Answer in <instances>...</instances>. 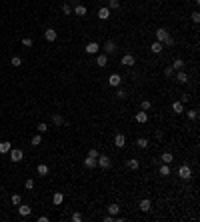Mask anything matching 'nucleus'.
Listing matches in <instances>:
<instances>
[{
    "label": "nucleus",
    "mask_w": 200,
    "mask_h": 222,
    "mask_svg": "<svg viewBox=\"0 0 200 222\" xmlns=\"http://www.w3.org/2000/svg\"><path fill=\"white\" fill-rule=\"evenodd\" d=\"M156 40L162 42L164 46H172V44H174V38L168 34L166 28H158V30H156Z\"/></svg>",
    "instance_id": "obj_1"
},
{
    "label": "nucleus",
    "mask_w": 200,
    "mask_h": 222,
    "mask_svg": "<svg viewBox=\"0 0 200 222\" xmlns=\"http://www.w3.org/2000/svg\"><path fill=\"white\" fill-rule=\"evenodd\" d=\"M178 176L182 178V180H188V178H192V170H190L188 164H182L180 168H178Z\"/></svg>",
    "instance_id": "obj_2"
},
{
    "label": "nucleus",
    "mask_w": 200,
    "mask_h": 222,
    "mask_svg": "<svg viewBox=\"0 0 200 222\" xmlns=\"http://www.w3.org/2000/svg\"><path fill=\"white\" fill-rule=\"evenodd\" d=\"M10 158H12V162H20V160L24 158V152L18 150V148H14V150L10 148Z\"/></svg>",
    "instance_id": "obj_3"
},
{
    "label": "nucleus",
    "mask_w": 200,
    "mask_h": 222,
    "mask_svg": "<svg viewBox=\"0 0 200 222\" xmlns=\"http://www.w3.org/2000/svg\"><path fill=\"white\" fill-rule=\"evenodd\" d=\"M96 166H100V168H110V158L108 156H100L96 158Z\"/></svg>",
    "instance_id": "obj_4"
},
{
    "label": "nucleus",
    "mask_w": 200,
    "mask_h": 222,
    "mask_svg": "<svg viewBox=\"0 0 200 222\" xmlns=\"http://www.w3.org/2000/svg\"><path fill=\"white\" fill-rule=\"evenodd\" d=\"M84 50H86L88 54H98L100 46H98V42H88V44H86V48H84Z\"/></svg>",
    "instance_id": "obj_5"
},
{
    "label": "nucleus",
    "mask_w": 200,
    "mask_h": 222,
    "mask_svg": "<svg viewBox=\"0 0 200 222\" xmlns=\"http://www.w3.org/2000/svg\"><path fill=\"white\" fill-rule=\"evenodd\" d=\"M56 36H58V34H56L54 28H46V30H44V38L48 42H54V40H56Z\"/></svg>",
    "instance_id": "obj_6"
},
{
    "label": "nucleus",
    "mask_w": 200,
    "mask_h": 222,
    "mask_svg": "<svg viewBox=\"0 0 200 222\" xmlns=\"http://www.w3.org/2000/svg\"><path fill=\"white\" fill-rule=\"evenodd\" d=\"M120 62L124 64V66H134V62H136V58L132 56V54H124V56L120 58Z\"/></svg>",
    "instance_id": "obj_7"
},
{
    "label": "nucleus",
    "mask_w": 200,
    "mask_h": 222,
    "mask_svg": "<svg viewBox=\"0 0 200 222\" xmlns=\"http://www.w3.org/2000/svg\"><path fill=\"white\" fill-rule=\"evenodd\" d=\"M136 122H138V124H146L148 122V114H146V110H142V112H136Z\"/></svg>",
    "instance_id": "obj_8"
},
{
    "label": "nucleus",
    "mask_w": 200,
    "mask_h": 222,
    "mask_svg": "<svg viewBox=\"0 0 200 222\" xmlns=\"http://www.w3.org/2000/svg\"><path fill=\"white\" fill-rule=\"evenodd\" d=\"M108 84H110V86H120V84H122V78H120V74H110V78H108Z\"/></svg>",
    "instance_id": "obj_9"
},
{
    "label": "nucleus",
    "mask_w": 200,
    "mask_h": 222,
    "mask_svg": "<svg viewBox=\"0 0 200 222\" xmlns=\"http://www.w3.org/2000/svg\"><path fill=\"white\" fill-rule=\"evenodd\" d=\"M140 210H142V212H150L152 210V202L148 198H142V200H140Z\"/></svg>",
    "instance_id": "obj_10"
},
{
    "label": "nucleus",
    "mask_w": 200,
    "mask_h": 222,
    "mask_svg": "<svg viewBox=\"0 0 200 222\" xmlns=\"http://www.w3.org/2000/svg\"><path fill=\"white\" fill-rule=\"evenodd\" d=\"M62 202H64V194H62V192H54V196H52V204H54V206H60Z\"/></svg>",
    "instance_id": "obj_11"
},
{
    "label": "nucleus",
    "mask_w": 200,
    "mask_h": 222,
    "mask_svg": "<svg viewBox=\"0 0 200 222\" xmlns=\"http://www.w3.org/2000/svg\"><path fill=\"white\" fill-rule=\"evenodd\" d=\"M98 18L100 20H108L110 18V8L108 6H102L100 10H98Z\"/></svg>",
    "instance_id": "obj_12"
},
{
    "label": "nucleus",
    "mask_w": 200,
    "mask_h": 222,
    "mask_svg": "<svg viewBox=\"0 0 200 222\" xmlns=\"http://www.w3.org/2000/svg\"><path fill=\"white\" fill-rule=\"evenodd\" d=\"M124 144H126V136L124 134H116V136H114V146L122 148Z\"/></svg>",
    "instance_id": "obj_13"
},
{
    "label": "nucleus",
    "mask_w": 200,
    "mask_h": 222,
    "mask_svg": "<svg viewBox=\"0 0 200 222\" xmlns=\"http://www.w3.org/2000/svg\"><path fill=\"white\" fill-rule=\"evenodd\" d=\"M150 50L154 54H160L164 50V44H162V42H158V40H154V42H152V46H150Z\"/></svg>",
    "instance_id": "obj_14"
},
{
    "label": "nucleus",
    "mask_w": 200,
    "mask_h": 222,
    "mask_svg": "<svg viewBox=\"0 0 200 222\" xmlns=\"http://www.w3.org/2000/svg\"><path fill=\"white\" fill-rule=\"evenodd\" d=\"M30 212H32L30 206H26V204H18V214L20 216H30Z\"/></svg>",
    "instance_id": "obj_15"
},
{
    "label": "nucleus",
    "mask_w": 200,
    "mask_h": 222,
    "mask_svg": "<svg viewBox=\"0 0 200 222\" xmlns=\"http://www.w3.org/2000/svg\"><path fill=\"white\" fill-rule=\"evenodd\" d=\"M96 64H98L100 68H104L106 64H108V54H98V56H96Z\"/></svg>",
    "instance_id": "obj_16"
},
{
    "label": "nucleus",
    "mask_w": 200,
    "mask_h": 222,
    "mask_svg": "<svg viewBox=\"0 0 200 222\" xmlns=\"http://www.w3.org/2000/svg\"><path fill=\"white\" fill-rule=\"evenodd\" d=\"M176 82H180V84H186V82H188V74H186L184 70H180V72L176 74Z\"/></svg>",
    "instance_id": "obj_17"
},
{
    "label": "nucleus",
    "mask_w": 200,
    "mask_h": 222,
    "mask_svg": "<svg viewBox=\"0 0 200 222\" xmlns=\"http://www.w3.org/2000/svg\"><path fill=\"white\" fill-rule=\"evenodd\" d=\"M118 212H120V206H118L116 202H112V204H108V214L110 216H116Z\"/></svg>",
    "instance_id": "obj_18"
},
{
    "label": "nucleus",
    "mask_w": 200,
    "mask_h": 222,
    "mask_svg": "<svg viewBox=\"0 0 200 222\" xmlns=\"http://www.w3.org/2000/svg\"><path fill=\"white\" fill-rule=\"evenodd\" d=\"M104 50H106V54H112L114 50H116V44H114V40H106Z\"/></svg>",
    "instance_id": "obj_19"
},
{
    "label": "nucleus",
    "mask_w": 200,
    "mask_h": 222,
    "mask_svg": "<svg viewBox=\"0 0 200 222\" xmlns=\"http://www.w3.org/2000/svg\"><path fill=\"white\" fill-rule=\"evenodd\" d=\"M160 160H162V164H172V160H174L172 152H164V154L160 156Z\"/></svg>",
    "instance_id": "obj_20"
},
{
    "label": "nucleus",
    "mask_w": 200,
    "mask_h": 222,
    "mask_svg": "<svg viewBox=\"0 0 200 222\" xmlns=\"http://www.w3.org/2000/svg\"><path fill=\"white\" fill-rule=\"evenodd\" d=\"M10 142H8V140H2V142H0V154H6V152H10Z\"/></svg>",
    "instance_id": "obj_21"
},
{
    "label": "nucleus",
    "mask_w": 200,
    "mask_h": 222,
    "mask_svg": "<svg viewBox=\"0 0 200 222\" xmlns=\"http://www.w3.org/2000/svg\"><path fill=\"white\" fill-rule=\"evenodd\" d=\"M74 14H76V16H86V6L76 4V6H74Z\"/></svg>",
    "instance_id": "obj_22"
},
{
    "label": "nucleus",
    "mask_w": 200,
    "mask_h": 222,
    "mask_svg": "<svg viewBox=\"0 0 200 222\" xmlns=\"http://www.w3.org/2000/svg\"><path fill=\"white\" fill-rule=\"evenodd\" d=\"M172 110H174V114H182V112H184V104H182V102H174Z\"/></svg>",
    "instance_id": "obj_23"
},
{
    "label": "nucleus",
    "mask_w": 200,
    "mask_h": 222,
    "mask_svg": "<svg viewBox=\"0 0 200 222\" xmlns=\"http://www.w3.org/2000/svg\"><path fill=\"white\" fill-rule=\"evenodd\" d=\"M36 172H38V174H40V176H46V174H48V172H50V168H48V166H46V164H38V168H36Z\"/></svg>",
    "instance_id": "obj_24"
},
{
    "label": "nucleus",
    "mask_w": 200,
    "mask_h": 222,
    "mask_svg": "<svg viewBox=\"0 0 200 222\" xmlns=\"http://www.w3.org/2000/svg\"><path fill=\"white\" fill-rule=\"evenodd\" d=\"M172 68L174 70H182V68H184V60H182V58H176V60L172 62Z\"/></svg>",
    "instance_id": "obj_25"
},
{
    "label": "nucleus",
    "mask_w": 200,
    "mask_h": 222,
    "mask_svg": "<svg viewBox=\"0 0 200 222\" xmlns=\"http://www.w3.org/2000/svg\"><path fill=\"white\" fill-rule=\"evenodd\" d=\"M84 166H86V168H94V166H96V158L86 156V158H84Z\"/></svg>",
    "instance_id": "obj_26"
},
{
    "label": "nucleus",
    "mask_w": 200,
    "mask_h": 222,
    "mask_svg": "<svg viewBox=\"0 0 200 222\" xmlns=\"http://www.w3.org/2000/svg\"><path fill=\"white\" fill-rule=\"evenodd\" d=\"M158 172H160V176H170V166L168 164H162L158 168Z\"/></svg>",
    "instance_id": "obj_27"
},
{
    "label": "nucleus",
    "mask_w": 200,
    "mask_h": 222,
    "mask_svg": "<svg viewBox=\"0 0 200 222\" xmlns=\"http://www.w3.org/2000/svg\"><path fill=\"white\" fill-rule=\"evenodd\" d=\"M128 168H130V170H138V168H140V162L136 160V158H130V160H128Z\"/></svg>",
    "instance_id": "obj_28"
},
{
    "label": "nucleus",
    "mask_w": 200,
    "mask_h": 222,
    "mask_svg": "<svg viewBox=\"0 0 200 222\" xmlns=\"http://www.w3.org/2000/svg\"><path fill=\"white\" fill-rule=\"evenodd\" d=\"M52 122H54L56 126H62V124H64V118H62L60 114H54V116H52Z\"/></svg>",
    "instance_id": "obj_29"
},
{
    "label": "nucleus",
    "mask_w": 200,
    "mask_h": 222,
    "mask_svg": "<svg viewBox=\"0 0 200 222\" xmlns=\"http://www.w3.org/2000/svg\"><path fill=\"white\" fill-rule=\"evenodd\" d=\"M10 64H12V66H14V68L22 66V58H20V56H12V60H10Z\"/></svg>",
    "instance_id": "obj_30"
},
{
    "label": "nucleus",
    "mask_w": 200,
    "mask_h": 222,
    "mask_svg": "<svg viewBox=\"0 0 200 222\" xmlns=\"http://www.w3.org/2000/svg\"><path fill=\"white\" fill-rule=\"evenodd\" d=\"M140 108H142V110H150L152 108V102L150 100H142V102H140Z\"/></svg>",
    "instance_id": "obj_31"
},
{
    "label": "nucleus",
    "mask_w": 200,
    "mask_h": 222,
    "mask_svg": "<svg viewBox=\"0 0 200 222\" xmlns=\"http://www.w3.org/2000/svg\"><path fill=\"white\" fill-rule=\"evenodd\" d=\"M30 142H32V146H38V144H40V142H42V136H40V134H36V136H32V140H30Z\"/></svg>",
    "instance_id": "obj_32"
},
{
    "label": "nucleus",
    "mask_w": 200,
    "mask_h": 222,
    "mask_svg": "<svg viewBox=\"0 0 200 222\" xmlns=\"http://www.w3.org/2000/svg\"><path fill=\"white\" fill-rule=\"evenodd\" d=\"M20 202H22V198H20V194H12V204H14V206H18Z\"/></svg>",
    "instance_id": "obj_33"
},
{
    "label": "nucleus",
    "mask_w": 200,
    "mask_h": 222,
    "mask_svg": "<svg viewBox=\"0 0 200 222\" xmlns=\"http://www.w3.org/2000/svg\"><path fill=\"white\" fill-rule=\"evenodd\" d=\"M36 130H38V132H40V134H44V132H46V130H48V126H46V124H44V122H40V124H38V126H36Z\"/></svg>",
    "instance_id": "obj_34"
},
{
    "label": "nucleus",
    "mask_w": 200,
    "mask_h": 222,
    "mask_svg": "<svg viewBox=\"0 0 200 222\" xmlns=\"http://www.w3.org/2000/svg\"><path fill=\"white\" fill-rule=\"evenodd\" d=\"M136 144H138L140 148H148V140L146 138H138V142H136Z\"/></svg>",
    "instance_id": "obj_35"
},
{
    "label": "nucleus",
    "mask_w": 200,
    "mask_h": 222,
    "mask_svg": "<svg viewBox=\"0 0 200 222\" xmlns=\"http://www.w3.org/2000/svg\"><path fill=\"white\" fill-rule=\"evenodd\" d=\"M188 118L190 120H196L198 118V110H188Z\"/></svg>",
    "instance_id": "obj_36"
},
{
    "label": "nucleus",
    "mask_w": 200,
    "mask_h": 222,
    "mask_svg": "<svg viewBox=\"0 0 200 222\" xmlns=\"http://www.w3.org/2000/svg\"><path fill=\"white\" fill-rule=\"evenodd\" d=\"M88 156H90V158H98V150H96V148H90V150H88Z\"/></svg>",
    "instance_id": "obj_37"
},
{
    "label": "nucleus",
    "mask_w": 200,
    "mask_h": 222,
    "mask_svg": "<svg viewBox=\"0 0 200 222\" xmlns=\"http://www.w3.org/2000/svg\"><path fill=\"white\" fill-rule=\"evenodd\" d=\"M22 46L30 48V46H32V38H22Z\"/></svg>",
    "instance_id": "obj_38"
},
{
    "label": "nucleus",
    "mask_w": 200,
    "mask_h": 222,
    "mask_svg": "<svg viewBox=\"0 0 200 222\" xmlns=\"http://www.w3.org/2000/svg\"><path fill=\"white\" fill-rule=\"evenodd\" d=\"M24 186H26V190H32V188H34V180H32V178H28Z\"/></svg>",
    "instance_id": "obj_39"
},
{
    "label": "nucleus",
    "mask_w": 200,
    "mask_h": 222,
    "mask_svg": "<svg viewBox=\"0 0 200 222\" xmlns=\"http://www.w3.org/2000/svg\"><path fill=\"white\" fill-rule=\"evenodd\" d=\"M62 12H64V14H70V12H72V6H70V4H64V6H62Z\"/></svg>",
    "instance_id": "obj_40"
},
{
    "label": "nucleus",
    "mask_w": 200,
    "mask_h": 222,
    "mask_svg": "<svg viewBox=\"0 0 200 222\" xmlns=\"http://www.w3.org/2000/svg\"><path fill=\"white\" fill-rule=\"evenodd\" d=\"M72 220H74V222H80V220H82V214H80V212H74V214H72Z\"/></svg>",
    "instance_id": "obj_41"
},
{
    "label": "nucleus",
    "mask_w": 200,
    "mask_h": 222,
    "mask_svg": "<svg viewBox=\"0 0 200 222\" xmlns=\"http://www.w3.org/2000/svg\"><path fill=\"white\" fill-rule=\"evenodd\" d=\"M164 74H166V76H172V74H174V68H172V66H166V68H164Z\"/></svg>",
    "instance_id": "obj_42"
},
{
    "label": "nucleus",
    "mask_w": 200,
    "mask_h": 222,
    "mask_svg": "<svg viewBox=\"0 0 200 222\" xmlns=\"http://www.w3.org/2000/svg\"><path fill=\"white\" fill-rule=\"evenodd\" d=\"M192 22H200V12H192Z\"/></svg>",
    "instance_id": "obj_43"
},
{
    "label": "nucleus",
    "mask_w": 200,
    "mask_h": 222,
    "mask_svg": "<svg viewBox=\"0 0 200 222\" xmlns=\"http://www.w3.org/2000/svg\"><path fill=\"white\" fill-rule=\"evenodd\" d=\"M108 6H110V8H118V6H120V2H118V0H110Z\"/></svg>",
    "instance_id": "obj_44"
},
{
    "label": "nucleus",
    "mask_w": 200,
    "mask_h": 222,
    "mask_svg": "<svg viewBox=\"0 0 200 222\" xmlns=\"http://www.w3.org/2000/svg\"><path fill=\"white\" fill-rule=\"evenodd\" d=\"M116 96H118V98H126V92L122 90V88H118V90H116Z\"/></svg>",
    "instance_id": "obj_45"
},
{
    "label": "nucleus",
    "mask_w": 200,
    "mask_h": 222,
    "mask_svg": "<svg viewBox=\"0 0 200 222\" xmlns=\"http://www.w3.org/2000/svg\"><path fill=\"white\" fill-rule=\"evenodd\" d=\"M38 222H48V216H38Z\"/></svg>",
    "instance_id": "obj_46"
}]
</instances>
